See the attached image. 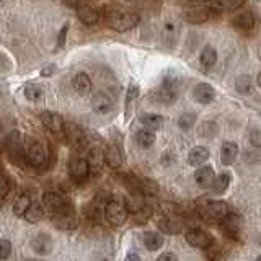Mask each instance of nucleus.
I'll return each mask as SVG.
<instances>
[{"label":"nucleus","instance_id":"1","mask_svg":"<svg viewBox=\"0 0 261 261\" xmlns=\"http://www.w3.org/2000/svg\"><path fill=\"white\" fill-rule=\"evenodd\" d=\"M139 21H141V16L137 13H121V12H111L106 16V23L108 27L118 33H124L136 28Z\"/></svg>","mask_w":261,"mask_h":261},{"label":"nucleus","instance_id":"2","mask_svg":"<svg viewBox=\"0 0 261 261\" xmlns=\"http://www.w3.org/2000/svg\"><path fill=\"white\" fill-rule=\"evenodd\" d=\"M53 214V222L56 227L64 228V230H72V228L77 227V217H75V209H73L70 204L67 202L64 207L57 209Z\"/></svg>","mask_w":261,"mask_h":261},{"label":"nucleus","instance_id":"3","mask_svg":"<svg viewBox=\"0 0 261 261\" xmlns=\"http://www.w3.org/2000/svg\"><path fill=\"white\" fill-rule=\"evenodd\" d=\"M105 219L106 222L110 225H114V227H119L126 222L127 219V211L126 207L122 206V204L116 202V201H108L105 206Z\"/></svg>","mask_w":261,"mask_h":261},{"label":"nucleus","instance_id":"4","mask_svg":"<svg viewBox=\"0 0 261 261\" xmlns=\"http://www.w3.org/2000/svg\"><path fill=\"white\" fill-rule=\"evenodd\" d=\"M27 159L30 160V163L33 167H43L47 162V152L44 149V145L41 142L31 141L27 147Z\"/></svg>","mask_w":261,"mask_h":261},{"label":"nucleus","instance_id":"5","mask_svg":"<svg viewBox=\"0 0 261 261\" xmlns=\"http://www.w3.org/2000/svg\"><path fill=\"white\" fill-rule=\"evenodd\" d=\"M185 239L194 248H209L212 245V237L201 228H190L185 233Z\"/></svg>","mask_w":261,"mask_h":261},{"label":"nucleus","instance_id":"6","mask_svg":"<svg viewBox=\"0 0 261 261\" xmlns=\"http://www.w3.org/2000/svg\"><path fill=\"white\" fill-rule=\"evenodd\" d=\"M41 122H43V126L47 130H51L53 134H62L65 129L62 116L54 111H44L41 114Z\"/></svg>","mask_w":261,"mask_h":261},{"label":"nucleus","instance_id":"7","mask_svg":"<svg viewBox=\"0 0 261 261\" xmlns=\"http://www.w3.org/2000/svg\"><path fill=\"white\" fill-rule=\"evenodd\" d=\"M69 170H70V176L75 183H84L90 173L88 162H87V159H82V157L72 160Z\"/></svg>","mask_w":261,"mask_h":261},{"label":"nucleus","instance_id":"8","mask_svg":"<svg viewBox=\"0 0 261 261\" xmlns=\"http://www.w3.org/2000/svg\"><path fill=\"white\" fill-rule=\"evenodd\" d=\"M31 248H33V251L38 253V255H41V256L49 255V253H51L53 248H54V242L51 239V235L38 233L35 239L31 240Z\"/></svg>","mask_w":261,"mask_h":261},{"label":"nucleus","instance_id":"9","mask_svg":"<svg viewBox=\"0 0 261 261\" xmlns=\"http://www.w3.org/2000/svg\"><path fill=\"white\" fill-rule=\"evenodd\" d=\"M193 96H194V100L201 103V105H209L214 101V98H216V90L212 85L209 84H198L194 87L193 90Z\"/></svg>","mask_w":261,"mask_h":261},{"label":"nucleus","instance_id":"10","mask_svg":"<svg viewBox=\"0 0 261 261\" xmlns=\"http://www.w3.org/2000/svg\"><path fill=\"white\" fill-rule=\"evenodd\" d=\"M103 160L110 168L118 170L122 165V155H121L119 147L114 145V144L106 145L105 150H103Z\"/></svg>","mask_w":261,"mask_h":261},{"label":"nucleus","instance_id":"11","mask_svg":"<svg viewBox=\"0 0 261 261\" xmlns=\"http://www.w3.org/2000/svg\"><path fill=\"white\" fill-rule=\"evenodd\" d=\"M92 108H93V111L96 114H101V116H105V114L111 113V110H113V100L106 93L98 92L93 96V100H92Z\"/></svg>","mask_w":261,"mask_h":261},{"label":"nucleus","instance_id":"12","mask_svg":"<svg viewBox=\"0 0 261 261\" xmlns=\"http://www.w3.org/2000/svg\"><path fill=\"white\" fill-rule=\"evenodd\" d=\"M206 214L212 219L224 220L228 214H230V206H228L225 201H212L206 206Z\"/></svg>","mask_w":261,"mask_h":261},{"label":"nucleus","instance_id":"13","mask_svg":"<svg viewBox=\"0 0 261 261\" xmlns=\"http://www.w3.org/2000/svg\"><path fill=\"white\" fill-rule=\"evenodd\" d=\"M194 179H196V183H198L199 186H202V188L212 186V183H214V179H216L214 168L209 167V165H204V167L198 168V170H196V173H194Z\"/></svg>","mask_w":261,"mask_h":261},{"label":"nucleus","instance_id":"14","mask_svg":"<svg viewBox=\"0 0 261 261\" xmlns=\"http://www.w3.org/2000/svg\"><path fill=\"white\" fill-rule=\"evenodd\" d=\"M237 155H239V145L235 142L227 141L220 147V162H222L224 165H232L237 159Z\"/></svg>","mask_w":261,"mask_h":261},{"label":"nucleus","instance_id":"15","mask_svg":"<svg viewBox=\"0 0 261 261\" xmlns=\"http://www.w3.org/2000/svg\"><path fill=\"white\" fill-rule=\"evenodd\" d=\"M209 149L207 147H204V145H196L191 149V152L188 153V163L193 167L196 165H202L204 162H206L209 159Z\"/></svg>","mask_w":261,"mask_h":261},{"label":"nucleus","instance_id":"16","mask_svg":"<svg viewBox=\"0 0 261 261\" xmlns=\"http://www.w3.org/2000/svg\"><path fill=\"white\" fill-rule=\"evenodd\" d=\"M209 18H211V10H207V8H191V10L185 12V20L194 24L206 23Z\"/></svg>","mask_w":261,"mask_h":261},{"label":"nucleus","instance_id":"17","mask_svg":"<svg viewBox=\"0 0 261 261\" xmlns=\"http://www.w3.org/2000/svg\"><path fill=\"white\" fill-rule=\"evenodd\" d=\"M92 79H90L85 72H79L75 77H73V88L77 90V93L80 95H88L92 92Z\"/></svg>","mask_w":261,"mask_h":261},{"label":"nucleus","instance_id":"18","mask_svg":"<svg viewBox=\"0 0 261 261\" xmlns=\"http://www.w3.org/2000/svg\"><path fill=\"white\" fill-rule=\"evenodd\" d=\"M155 98H157V101L163 103V105H171L176 101L178 98V92L175 85H167L163 84V87L157 92V95H155Z\"/></svg>","mask_w":261,"mask_h":261},{"label":"nucleus","instance_id":"19","mask_svg":"<svg viewBox=\"0 0 261 261\" xmlns=\"http://www.w3.org/2000/svg\"><path fill=\"white\" fill-rule=\"evenodd\" d=\"M217 62V51L212 46H206L201 51V56H199V64L204 70H209L216 65Z\"/></svg>","mask_w":261,"mask_h":261},{"label":"nucleus","instance_id":"20","mask_svg":"<svg viewBox=\"0 0 261 261\" xmlns=\"http://www.w3.org/2000/svg\"><path fill=\"white\" fill-rule=\"evenodd\" d=\"M77 16H79V20L87 24V27H92V24H96L98 20H100V15H98V12L95 10V8L92 7H80L79 10H77Z\"/></svg>","mask_w":261,"mask_h":261},{"label":"nucleus","instance_id":"21","mask_svg":"<svg viewBox=\"0 0 261 261\" xmlns=\"http://www.w3.org/2000/svg\"><path fill=\"white\" fill-rule=\"evenodd\" d=\"M43 199H44V206H46L49 211H51V212H54V211H57V209H61V207L65 206V204H67V201H65L61 194L53 193V191L46 193Z\"/></svg>","mask_w":261,"mask_h":261},{"label":"nucleus","instance_id":"22","mask_svg":"<svg viewBox=\"0 0 261 261\" xmlns=\"http://www.w3.org/2000/svg\"><path fill=\"white\" fill-rule=\"evenodd\" d=\"M163 237L157 232H145L144 233V245L147 250L150 251H157L163 247Z\"/></svg>","mask_w":261,"mask_h":261},{"label":"nucleus","instance_id":"23","mask_svg":"<svg viewBox=\"0 0 261 261\" xmlns=\"http://www.w3.org/2000/svg\"><path fill=\"white\" fill-rule=\"evenodd\" d=\"M233 27L239 30H251L255 27V16L251 12H243L240 15H237L233 18Z\"/></svg>","mask_w":261,"mask_h":261},{"label":"nucleus","instance_id":"24","mask_svg":"<svg viewBox=\"0 0 261 261\" xmlns=\"http://www.w3.org/2000/svg\"><path fill=\"white\" fill-rule=\"evenodd\" d=\"M23 216H24V219H27L30 224H36L44 216L43 206H41L39 202H30V206H28L27 212H24Z\"/></svg>","mask_w":261,"mask_h":261},{"label":"nucleus","instance_id":"25","mask_svg":"<svg viewBox=\"0 0 261 261\" xmlns=\"http://www.w3.org/2000/svg\"><path fill=\"white\" fill-rule=\"evenodd\" d=\"M136 142H137L139 147H142V149H149V147H152L155 144V134H153V130L141 129L136 134Z\"/></svg>","mask_w":261,"mask_h":261},{"label":"nucleus","instance_id":"26","mask_svg":"<svg viewBox=\"0 0 261 261\" xmlns=\"http://www.w3.org/2000/svg\"><path fill=\"white\" fill-rule=\"evenodd\" d=\"M5 145H7V150L10 155H15V152H20V149H21V134L18 133V130H12V133L7 136Z\"/></svg>","mask_w":261,"mask_h":261},{"label":"nucleus","instance_id":"27","mask_svg":"<svg viewBox=\"0 0 261 261\" xmlns=\"http://www.w3.org/2000/svg\"><path fill=\"white\" fill-rule=\"evenodd\" d=\"M141 122L145 126V129L155 130V129H159L163 124V118L160 116V114L147 113V114H142V116H141Z\"/></svg>","mask_w":261,"mask_h":261},{"label":"nucleus","instance_id":"28","mask_svg":"<svg viewBox=\"0 0 261 261\" xmlns=\"http://www.w3.org/2000/svg\"><path fill=\"white\" fill-rule=\"evenodd\" d=\"M87 162H88L90 168L98 170L101 167V163L105 162L103 160V152L98 149V147H92V149H90L88 153H87Z\"/></svg>","mask_w":261,"mask_h":261},{"label":"nucleus","instance_id":"29","mask_svg":"<svg viewBox=\"0 0 261 261\" xmlns=\"http://www.w3.org/2000/svg\"><path fill=\"white\" fill-rule=\"evenodd\" d=\"M228 186H230V175L228 173H220L216 179L214 183H212V190H214L216 194H224Z\"/></svg>","mask_w":261,"mask_h":261},{"label":"nucleus","instance_id":"30","mask_svg":"<svg viewBox=\"0 0 261 261\" xmlns=\"http://www.w3.org/2000/svg\"><path fill=\"white\" fill-rule=\"evenodd\" d=\"M235 90L242 95H250L253 92V82L250 75H240L235 80Z\"/></svg>","mask_w":261,"mask_h":261},{"label":"nucleus","instance_id":"31","mask_svg":"<svg viewBox=\"0 0 261 261\" xmlns=\"http://www.w3.org/2000/svg\"><path fill=\"white\" fill-rule=\"evenodd\" d=\"M23 93H24V96H27V100L38 101V100H41V96H43L44 92H43V88H41L38 84H28L27 87H24Z\"/></svg>","mask_w":261,"mask_h":261},{"label":"nucleus","instance_id":"32","mask_svg":"<svg viewBox=\"0 0 261 261\" xmlns=\"http://www.w3.org/2000/svg\"><path fill=\"white\" fill-rule=\"evenodd\" d=\"M159 228L163 233H170V235H175V233L181 232L179 224H176L175 220H171V219H162L159 222Z\"/></svg>","mask_w":261,"mask_h":261},{"label":"nucleus","instance_id":"33","mask_svg":"<svg viewBox=\"0 0 261 261\" xmlns=\"http://www.w3.org/2000/svg\"><path fill=\"white\" fill-rule=\"evenodd\" d=\"M245 0H214V7L219 10H235L243 5Z\"/></svg>","mask_w":261,"mask_h":261},{"label":"nucleus","instance_id":"34","mask_svg":"<svg viewBox=\"0 0 261 261\" xmlns=\"http://www.w3.org/2000/svg\"><path fill=\"white\" fill-rule=\"evenodd\" d=\"M30 198L28 196H20L18 199L15 201V204H13V212L16 216H23L24 212H27V209H28V206H30Z\"/></svg>","mask_w":261,"mask_h":261},{"label":"nucleus","instance_id":"35","mask_svg":"<svg viewBox=\"0 0 261 261\" xmlns=\"http://www.w3.org/2000/svg\"><path fill=\"white\" fill-rule=\"evenodd\" d=\"M126 211L133 212V214H139V212L144 211V202L137 198H129L126 199Z\"/></svg>","mask_w":261,"mask_h":261},{"label":"nucleus","instance_id":"36","mask_svg":"<svg viewBox=\"0 0 261 261\" xmlns=\"http://www.w3.org/2000/svg\"><path fill=\"white\" fill-rule=\"evenodd\" d=\"M250 144L256 149H261V126H253L248 133Z\"/></svg>","mask_w":261,"mask_h":261},{"label":"nucleus","instance_id":"37","mask_svg":"<svg viewBox=\"0 0 261 261\" xmlns=\"http://www.w3.org/2000/svg\"><path fill=\"white\" fill-rule=\"evenodd\" d=\"M194 121H196V116H194V114H191V113H185V114H181V116H179V119H178V126L181 127V129H185V130H188V129H190V127L194 124Z\"/></svg>","mask_w":261,"mask_h":261},{"label":"nucleus","instance_id":"38","mask_svg":"<svg viewBox=\"0 0 261 261\" xmlns=\"http://www.w3.org/2000/svg\"><path fill=\"white\" fill-rule=\"evenodd\" d=\"M12 253V242L7 239H0V261L7 259Z\"/></svg>","mask_w":261,"mask_h":261},{"label":"nucleus","instance_id":"39","mask_svg":"<svg viewBox=\"0 0 261 261\" xmlns=\"http://www.w3.org/2000/svg\"><path fill=\"white\" fill-rule=\"evenodd\" d=\"M139 95V87L136 84H129V88H127V98H126V101L127 105L134 100V98H137Z\"/></svg>","mask_w":261,"mask_h":261},{"label":"nucleus","instance_id":"40","mask_svg":"<svg viewBox=\"0 0 261 261\" xmlns=\"http://www.w3.org/2000/svg\"><path fill=\"white\" fill-rule=\"evenodd\" d=\"M8 190H10V183H8V178L4 173H0V196L7 194Z\"/></svg>","mask_w":261,"mask_h":261},{"label":"nucleus","instance_id":"41","mask_svg":"<svg viewBox=\"0 0 261 261\" xmlns=\"http://www.w3.org/2000/svg\"><path fill=\"white\" fill-rule=\"evenodd\" d=\"M67 31H69V23H65L61 33H59V39H57V47H62L65 44V36H67Z\"/></svg>","mask_w":261,"mask_h":261},{"label":"nucleus","instance_id":"42","mask_svg":"<svg viewBox=\"0 0 261 261\" xmlns=\"http://www.w3.org/2000/svg\"><path fill=\"white\" fill-rule=\"evenodd\" d=\"M157 261H178V256L175 255V253L165 251V253H162V255L157 258Z\"/></svg>","mask_w":261,"mask_h":261},{"label":"nucleus","instance_id":"43","mask_svg":"<svg viewBox=\"0 0 261 261\" xmlns=\"http://www.w3.org/2000/svg\"><path fill=\"white\" fill-rule=\"evenodd\" d=\"M175 35V24L173 23H167L165 24V36L167 38H173Z\"/></svg>","mask_w":261,"mask_h":261},{"label":"nucleus","instance_id":"44","mask_svg":"<svg viewBox=\"0 0 261 261\" xmlns=\"http://www.w3.org/2000/svg\"><path fill=\"white\" fill-rule=\"evenodd\" d=\"M54 72H56V67L51 64V65H47V67H44L43 70H41V75H43V77H49V75H53Z\"/></svg>","mask_w":261,"mask_h":261},{"label":"nucleus","instance_id":"45","mask_svg":"<svg viewBox=\"0 0 261 261\" xmlns=\"http://www.w3.org/2000/svg\"><path fill=\"white\" fill-rule=\"evenodd\" d=\"M127 259H129V261H141V258H139L134 251H130V253H129V255H127Z\"/></svg>","mask_w":261,"mask_h":261},{"label":"nucleus","instance_id":"46","mask_svg":"<svg viewBox=\"0 0 261 261\" xmlns=\"http://www.w3.org/2000/svg\"><path fill=\"white\" fill-rule=\"evenodd\" d=\"M256 84H258V87H261V72L258 73V77H256Z\"/></svg>","mask_w":261,"mask_h":261},{"label":"nucleus","instance_id":"47","mask_svg":"<svg viewBox=\"0 0 261 261\" xmlns=\"http://www.w3.org/2000/svg\"><path fill=\"white\" fill-rule=\"evenodd\" d=\"M190 2H198V4H202V2H209V0H190Z\"/></svg>","mask_w":261,"mask_h":261},{"label":"nucleus","instance_id":"48","mask_svg":"<svg viewBox=\"0 0 261 261\" xmlns=\"http://www.w3.org/2000/svg\"><path fill=\"white\" fill-rule=\"evenodd\" d=\"M4 130V124H2V121H0V133Z\"/></svg>","mask_w":261,"mask_h":261},{"label":"nucleus","instance_id":"49","mask_svg":"<svg viewBox=\"0 0 261 261\" xmlns=\"http://www.w3.org/2000/svg\"><path fill=\"white\" fill-rule=\"evenodd\" d=\"M255 261H261V256H258V258H256Z\"/></svg>","mask_w":261,"mask_h":261},{"label":"nucleus","instance_id":"50","mask_svg":"<svg viewBox=\"0 0 261 261\" xmlns=\"http://www.w3.org/2000/svg\"><path fill=\"white\" fill-rule=\"evenodd\" d=\"M70 2H72V0H70Z\"/></svg>","mask_w":261,"mask_h":261}]
</instances>
